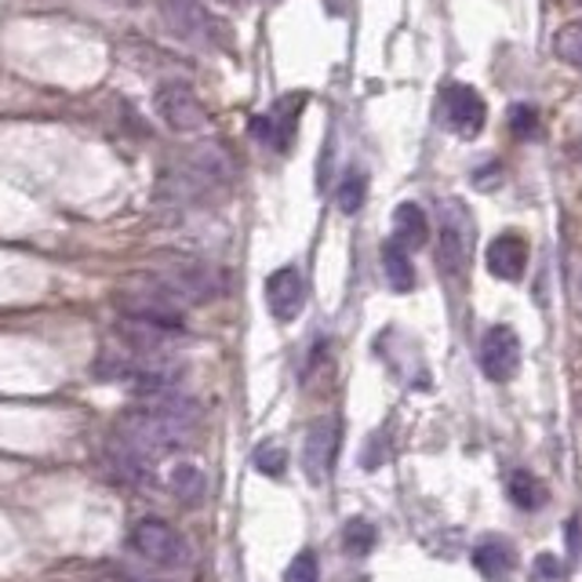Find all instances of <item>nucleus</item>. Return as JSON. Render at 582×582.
Segmentation results:
<instances>
[{
    "label": "nucleus",
    "mask_w": 582,
    "mask_h": 582,
    "mask_svg": "<svg viewBox=\"0 0 582 582\" xmlns=\"http://www.w3.org/2000/svg\"><path fill=\"white\" fill-rule=\"evenodd\" d=\"M190 422H193V408L182 393H168V397H150V401L128 408L113 433L121 441H128L135 452H142L146 459H161V455H175L179 448H186L190 437Z\"/></svg>",
    "instance_id": "f257e3e1"
},
{
    "label": "nucleus",
    "mask_w": 582,
    "mask_h": 582,
    "mask_svg": "<svg viewBox=\"0 0 582 582\" xmlns=\"http://www.w3.org/2000/svg\"><path fill=\"white\" fill-rule=\"evenodd\" d=\"M117 306H121V317L153 324L168 335H179L182 324H186V306L175 299V292H171L157 273H150V277H135L128 288H121Z\"/></svg>",
    "instance_id": "f03ea898"
},
{
    "label": "nucleus",
    "mask_w": 582,
    "mask_h": 582,
    "mask_svg": "<svg viewBox=\"0 0 582 582\" xmlns=\"http://www.w3.org/2000/svg\"><path fill=\"white\" fill-rule=\"evenodd\" d=\"M473 251V215L463 201H444L441 204V226H437V262L444 273L459 277L470 266Z\"/></svg>",
    "instance_id": "7ed1b4c3"
},
{
    "label": "nucleus",
    "mask_w": 582,
    "mask_h": 582,
    "mask_svg": "<svg viewBox=\"0 0 582 582\" xmlns=\"http://www.w3.org/2000/svg\"><path fill=\"white\" fill-rule=\"evenodd\" d=\"M161 19L182 41L208 44V48L230 44V26L222 19H215L201 0H161Z\"/></svg>",
    "instance_id": "20e7f679"
},
{
    "label": "nucleus",
    "mask_w": 582,
    "mask_h": 582,
    "mask_svg": "<svg viewBox=\"0 0 582 582\" xmlns=\"http://www.w3.org/2000/svg\"><path fill=\"white\" fill-rule=\"evenodd\" d=\"M128 543L142 561H150L157 568H182L190 557L182 535L171 528L168 521H157V517H142L139 524H135Z\"/></svg>",
    "instance_id": "39448f33"
},
{
    "label": "nucleus",
    "mask_w": 582,
    "mask_h": 582,
    "mask_svg": "<svg viewBox=\"0 0 582 582\" xmlns=\"http://www.w3.org/2000/svg\"><path fill=\"white\" fill-rule=\"evenodd\" d=\"M157 113L171 132H201L208 124V110L186 81H168L157 88Z\"/></svg>",
    "instance_id": "423d86ee"
},
{
    "label": "nucleus",
    "mask_w": 582,
    "mask_h": 582,
    "mask_svg": "<svg viewBox=\"0 0 582 582\" xmlns=\"http://www.w3.org/2000/svg\"><path fill=\"white\" fill-rule=\"evenodd\" d=\"M339 437H342V422L335 415L317 419L310 430H306L303 441V470L310 484H324L328 473H332L335 452H339Z\"/></svg>",
    "instance_id": "0eeeda50"
},
{
    "label": "nucleus",
    "mask_w": 582,
    "mask_h": 582,
    "mask_svg": "<svg viewBox=\"0 0 582 582\" xmlns=\"http://www.w3.org/2000/svg\"><path fill=\"white\" fill-rule=\"evenodd\" d=\"M441 110H444V124H448V128L459 135V139H477V135L484 132L488 106H484V99L477 95V88H470V84H448V88H444Z\"/></svg>",
    "instance_id": "6e6552de"
},
{
    "label": "nucleus",
    "mask_w": 582,
    "mask_h": 582,
    "mask_svg": "<svg viewBox=\"0 0 582 582\" xmlns=\"http://www.w3.org/2000/svg\"><path fill=\"white\" fill-rule=\"evenodd\" d=\"M481 372L492 383H510L521 372V339L510 324L488 328L481 339Z\"/></svg>",
    "instance_id": "1a4fd4ad"
},
{
    "label": "nucleus",
    "mask_w": 582,
    "mask_h": 582,
    "mask_svg": "<svg viewBox=\"0 0 582 582\" xmlns=\"http://www.w3.org/2000/svg\"><path fill=\"white\" fill-rule=\"evenodd\" d=\"M266 306L273 321L292 324L306 306V281L295 266H281L266 277Z\"/></svg>",
    "instance_id": "9d476101"
},
{
    "label": "nucleus",
    "mask_w": 582,
    "mask_h": 582,
    "mask_svg": "<svg viewBox=\"0 0 582 582\" xmlns=\"http://www.w3.org/2000/svg\"><path fill=\"white\" fill-rule=\"evenodd\" d=\"M102 463H106V470L113 481H124V484H135V488H146L153 481V459H146L142 452H135L128 441H121L117 433H110V441L102 444Z\"/></svg>",
    "instance_id": "9b49d317"
},
{
    "label": "nucleus",
    "mask_w": 582,
    "mask_h": 582,
    "mask_svg": "<svg viewBox=\"0 0 582 582\" xmlns=\"http://www.w3.org/2000/svg\"><path fill=\"white\" fill-rule=\"evenodd\" d=\"M488 273L495 281H521L528 270V241L521 233H499L484 251Z\"/></svg>",
    "instance_id": "f8f14e48"
},
{
    "label": "nucleus",
    "mask_w": 582,
    "mask_h": 582,
    "mask_svg": "<svg viewBox=\"0 0 582 582\" xmlns=\"http://www.w3.org/2000/svg\"><path fill=\"white\" fill-rule=\"evenodd\" d=\"M393 241L401 244L404 251L426 248V241H430V219H426V212H422L415 201L397 204V212H393Z\"/></svg>",
    "instance_id": "ddd939ff"
},
{
    "label": "nucleus",
    "mask_w": 582,
    "mask_h": 582,
    "mask_svg": "<svg viewBox=\"0 0 582 582\" xmlns=\"http://www.w3.org/2000/svg\"><path fill=\"white\" fill-rule=\"evenodd\" d=\"M473 568H477V572H481L488 582H510L513 568H517V557H513L510 543L484 539V543H477V550H473Z\"/></svg>",
    "instance_id": "4468645a"
},
{
    "label": "nucleus",
    "mask_w": 582,
    "mask_h": 582,
    "mask_svg": "<svg viewBox=\"0 0 582 582\" xmlns=\"http://www.w3.org/2000/svg\"><path fill=\"white\" fill-rule=\"evenodd\" d=\"M506 495H510L513 506L524 510V513H539L546 506V499H550L546 484L532 470H513L510 481H506Z\"/></svg>",
    "instance_id": "2eb2a0df"
},
{
    "label": "nucleus",
    "mask_w": 582,
    "mask_h": 582,
    "mask_svg": "<svg viewBox=\"0 0 582 582\" xmlns=\"http://www.w3.org/2000/svg\"><path fill=\"white\" fill-rule=\"evenodd\" d=\"M168 488H171V495L179 502H186V506H201L204 495H208V477H204L201 466L179 463L168 477Z\"/></svg>",
    "instance_id": "dca6fc26"
},
{
    "label": "nucleus",
    "mask_w": 582,
    "mask_h": 582,
    "mask_svg": "<svg viewBox=\"0 0 582 582\" xmlns=\"http://www.w3.org/2000/svg\"><path fill=\"white\" fill-rule=\"evenodd\" d=\"M383 273H386V281H390L393 292H412L415 288V266H412V259H408V251L397 241L383 244Z\"/></svg>",
    "instance_id": "f3484780"
},
{
    "label": "nucleus",
    "mask_w": 582,
    "mask_h": 582,
    "mask_svg": "<svg viewBox=\"0 0 582 582\" xmlns=\"http://www.w3.org/2000/svg\"><path fill=\"white\" fill-rule=\"evenodd\" d=\"M364 197H368V175H364L361 168H350L346 175H342L339 190H335V204L342 215H357L364 208Z\"/></svg>",
    "instance_id": "a211bd4d"
},
{
    "label": "nucleus",
    "mask_w": 582,
    "mask_h": 582,
    "mask_svg": "<svg viewBox=\"0 0 582 582\" xmlns=\"http://www.w3.org/2000/svg\"><path fill=\"white\" fill-rule=\"evenodd\" d=\"M554 55L568 66L582 70V19L564 22L561 30L554 33Z\"/></svg>",
    "instance_id": "6ab92c4d"
},
{
    "label": "nucleus",
    "mask_w": 582,
    "mask_h": 582,
    "mask_svg": "<svg viewBox=\"0 0 582 582\" xmlns=\"http://www.w3.org/2000/svg\"><path fill=\"white\" fill-rule=\"evenodd\" d=\"M375 524L364 521V517H350L346 524H342V546H346V554L353 557H368L375 550Z\"/></svg>",
    "instance_id": "aec40b11"
},
{
    "label": "nucleus",
    "mask_w": 582,
    "mask_h": 582,
    "mask_svg": "<svg viewBox=\"0 0 582 582\" xmlns=\"http://www.w3.org/2000/svg\"><path fill=\"white\" fill-rule=\"evenodd\" d=\"M251 463H255V470L259 473H266V477H281L284 473V466H288V452L281 448V444H259L255 455H251Z\"/></svg>",
    "instance_id": "412c9836"
},
{
    "label": "nucleus",
    "mask_w": 582,
    "mask_h": 582,
    "mask_svg": "<svg viewBox=\"0 0 582 582\" xmlns=\"http://www.w3.org/2000/svg\"><path fill=\"white\" fill-rule=\"evenodd\" d=\"M284 582H321V564H317V554L313 550L295 554V561L288 564V572H284Z\"/></svg>",
    "instance_id": "4be33fe9"
},
{
    "label": "nucleus",
    "mask_w": 582,
    "mask_h": 582,
    "mask_svg": "<svg viewBox=\"0 0 582 582\" xmlns=\"http://www.w3.org/2000/svg\"><path fill=\"white\" fill-rule=\"evenodd\" d=\"M568 564L557 554H539L532 561V582H564Z\"/></svg>",
    "instance_id": "5701e85b"
},
{
    "label": "nucleus",
    "mask_w": 582,
    "mask_h": 582,
    "mask_svg": "<svg viewBox=\"0 0 582 582\" xmlns=\"http://www.w3.org/2000/svg\"><path fill=\"white\" fill-rule=\"evenodd\" d=\"M510 128L517 139H532L535 132H539V113H535V106H513L510 110Z\"/></svg>",
    "instance_id": "b1692460"
},
{
    "label": "nucleus",
    "mask_w": 582,
    "mask_h": 582,
    "mask_svg": "<svg viewBox=\"0 0 582 582\" xmlns=\"http://www.w3.org/2000/svg\"><path fill=\"white\" fill-rule=\"evenodd\" d=\"M572 157H575V161L582 164V139H575V142H572Z\"/></svg>",
    "instance_id": "393cba45"
},
{
    "label": "nucleus",
    "mask_w": 582,
    "mask_h": 582,
    "mask_svg": "<svg viewBox=\"0 0 582 582\" xmlns=\"http://www.w3.org/2000/svg\"><path fill=\"white\" fill-rule=\"evenodd\" d=\"M579 295H582V273H579Z\"/></svg>",
    "instance_id": "a878e982"
},
{
    "label": "nucleus",
    "mask_w": 582,
    "mask_h": 582,
    "mask_svg": "<svg viewBox=\"0 0 582 582\" xmlns=\"http://www.w3.org/2000/svg\"><path fill=\"white\" fill-rule=\"evenodd\" d=\"M575 4H579V8H582V0H575Z\"/></svg>",
    "instance_id": "bb28decb"
}]
</instances>
